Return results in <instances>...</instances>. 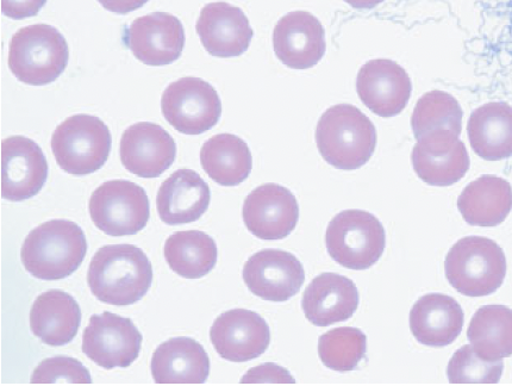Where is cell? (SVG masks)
Here are the masks:
<instances>
[{
    "label": "cell",
    "mask_w": 512,
    "mask_h": 386,
    "mask_svg": "<svg viewBox=\"0 0 512 386\" xmlns=\"http://www.w3.org/2000/svg\"><path fill=\"white\" fill-rule=\"evenodd\" d=\"M153 267L145 252L134 245L99 248L87 272V284L97 298L116 307L142 300L151 289Z\"/></svg>",
    "instance_id": "obj_1"
},
{
    "label": "cell",
    "mask_w": 512,
    "mask_h": 386,
    "mask_svg": "<svg viewBox=\"0 0 512 386\" xmlns=\"http://www.w3.org/2000/svg\"><path fill=\"white\" fill-rule=\"evenodd\" d=\"M316 143L324 160L337 170L365 166L377 147V130L364 112L351 104L329 108L316 128Z\"/></svg>",
    "instance_id": "obj_2"
},
{
    "label": "cell",
    "mask_w": 512,
    "mask_h": 386,
    "mask_svg": "<svg viewBox=\"0 0 512 386\" xmlns=\"http://www.w3.org/2000/svg\"><path fill=\"white\" fill-rule=\"evenodd\" d=\"M87 253L84 230L68 220H52L31 230L21 249V260L31 276L60 280L73 275Z\"/></svg>",
    "instance_id": "obj_3"
},
{
    "label": "cell",
    "mask_w": 512,
    "mask_h": 386,
    "mask_svg": "<svg viewBox=\"0 0 512 386\" xmlns=\"http://www.w3.org/2000/svg\"><path fill=\"white\" fill-rule=\"evenodd\" d=\"M445 272L449 284L461 295L489 296L503 285L507 258L497 242L483 236H467L449 249Z\"/></svg>",
    "instance_id": "obj_4"
},
{
    "label": "cell",
    "mask_w": 512,
    "mask_h": 386,
    "mask_svg": "<svg viewBox=\"0 0 512 386\" xmlns=\"http://www.w3.org/2000/svg\"><path fill=\"white\" fill-rule=\"evenodd\" d=\"M70 49L60 31L48 24L22 28L12 36L9 68L20 82L31 86L54 83L65 72Z\"/></svg>",
    "instance_id": "obj_5"
},
{
    "label": "cell",
    "mask_w": 512,
    "mask_h": 386,
    "mask_svg": "<svg viewBox=\"0 0 512 386\" xmlns=\"http://www.w3.org/2000/svg\"><path fill=\"white\" fill-rule=\"evenodd\" d=\"M326 245L337 264L349 270H367L383 257L385 229L382 222L367 211L345 210L330 221Z\"/></svg>",
    "instance_id": "obj_6"
},
{
    "label": "cell",
    "mask_w": 512,
    "mask_h": 386,
    "mask_svg": "<svg viewBox=\"0 0 512 386\" xmlns=\"http://www.w3.org/2000/svg\"><path fill=\"white\" fill-rule=\"evenodd\" d=\"M108 126L96 116L79 114L59 124L52 136L56 163L73 176H87L105 165L111 151Z\"/></svg>",
    "instance_id": "obj_7"
},
{
    "label": "cell",
    "mask_w": 512,
    "mask_h": 386,
    "mask_svg": "<svg viewBox=\"0 0 512 386\" xmlns=\"http://www.w3.org/2000/svg\"><path fill=\"white\" fill-rule=\"evenodd\" d=\"M90 215L95 226L115 238L145 229L151 205L145 189L129 180H110L92 193Z\"/></svg>",
    "instance_id": "obj_8"
},
{
    "label": "cell",
    "mask_w": 512,
    "mask_h": 386,
    "mask_svg": "<svg viewBox=\"0 0 512 386\" xmlns=\"http://www.w3.org/2000/svg\"><path fill=\"white\" fill-rule=\"evenodd\" d=\"M161 110L179 133L201 135L220 121L222 102L214 86L201 78L185 77L167 87Z\"/></svg>",
    "instance_id": "obj_9"
},
{
    "label": "cell",
    "mask_w": 512,
    "mask_h": 386,
    "mask_svg": "<svg viewBox=\"0 0 512 386\" xmlns=\"http://www.w3.org/2000/svg\"><path fill=\"white\" fill-rule=\"evenodd\" d=\"M142 334L133 321L105 311L93 315L83 335V351L106 370L128 367L139 358Z\"/></svg>",
    "instance_id": "obj_10"
},
{
    "label": "cell",
    "mask_w": 512,
    "mask_h": 386,
    "mask_svg": "<svg viewBox=\"0 0 512 386\" xmlns=\"http://www.w3.org/2000/svg\"><path fill=\"white\" fill-rule=\"evenodd\" d=\"M412 166L422 182L432 186H451L470 170V155L459 135L451 130H435L422 136L412 149Z\"/></svg>",
    "instance_id": "obj_11"
},
{
    "label": "cell",
    "mask_w": 512,
    "mask_h": 386,
    "mask_svg": "<svg viewBox=\"0 0 512 386\" xmlns=\"http://www.w3.org/2000/svg\"><path fill=\"white\" fill-rule=\"evenodd\" d=\"M123 42L142 64L166 66L183 53L185 30L176 16L154 12L136 18L124 29Z\"/></svg>",
    "instance_id": "obj_12"
},
{
    "label": "cell",
    "mask_w": 512,
    "mask_h": 386,
    "mask_svg": "<svg viewBox=\"0 0 512 386\" xmlns=\"http://www.w3.org/2000/svg\"><path fill=\"white\" fill-rule=\"evenodd\" d=\"M242 276L252 294L270 302L291 300L305 282L301 261L280 249H264L252 255Z\"/></svg>",
    "instance_id": "obj_13"
},
{
    "label": "cell",
    "mask_w": 512,
    "mask_h": 386,
    "mask_svg": "<svg viewBox=\"0 0 512 386\" xmlns=\"http://www.w3.org/2000/svg\"><path fill=\"white\" fill-rule=\"evenodd\" d=\"M210 340L221 358L231 363H246L267 351L271 331L254 311L233 309L217 317L210 329Z\"/></svg>",
    "instance_id": "obj_14"
},
{
    "label": "cell",
    "mask_w": 512,
    "mask_h": 386,
    "mask_svg": "<svg viewBox=\"0 0 512 386\" xmlns=\"http://www.w3.org/2000/svg\"><path fill=\"white\" fill-rule=\"evenodd\" d=\"M242 215L247 229L256 238L282 240L297 227L299 205L289 189L270 183L249 193Z\"/></svg>",
    "instance_id": "obj_15"
},
{
    "label": "cell",
    "mask_w": 512,
    "mask_h": 386,
    "mask_svg": "<svg viewBox=\"0 0 512 386\" xmlns=\"http://www.w3.org/2000/svg\"><path fill=\"white\" fill-rule=\"evenodd\" d=\"M46 155L37 143L24 136L2 142V197L10 202L27 201L39 193L48 178Z\"/></svg>",
    "instance_id": "obj_16"
},
{
    "label": "cell",
    "mask_w": 512,
    "mask_h": 386,
    "mask_svg": "<svg viewBox=\"0 0 512 386\" xmlns=\"http://www.w3.org/2000/svg\"><path fill=\"white\" fill-rule=\"evenodd\" d=\"M273 48L285 66L292 70H309L326 54V30L310 12H289L274 28Z\"/></svg>",
    "instance_id": "obj_17"
},
{
    "label": "cell",
    "mask_w": 512,
    "mask_h": 386,
    "mask_svg": "<svg viewBox=\"0 0 512 386\" xmlns=\"http://www.w3.org/2000/svg\"><path fill=\"white\" fill-rule=\"evenodd\" d=\"M358 95L373 114L393 117L407 108L412 84L407 71L397 62L376 59L360 68L357 78Z\"/></svg>",
    "instance_id": "obj_18"
},
{
    "label": "cell",
    "mask_w": 512,
    "mask_h": 386,
    "mask_svg": "<svg viewBox=\"0 0 512 386\" xmlns=\"http://www.w3.org/2000/svg\"><path fill=\"white\" fill-rule=\"evenodd\" d=\"M124 167L140 178H158L177 157V145L159 124L140 122L124 132L121 140Z\"/></svg>",
    "instance_id": "obj_19"
},
{
    "label": "cell",
    "mask_w": 512,
    "mask_h": 386,
    "mask_svg": "<svg viewBox=\"0 0 512 386\" xmlns=\"http://www.w3.org/2000/svg\"><path fill=\"white\" fill-rule=\"evenodd\" d=\"M196 28L205 51L217 58L245 54L254 35L245 12L224 2L205 5Z\"/></svg>",
    "instance_id": "obj_20"
},
{
    "label": "cell",
    "mask_w": 512,
    "mask_h": 386,
    "mask_svg": "<svg viewBox=\"0 0 512 386\" xmlns=\"http://www.w3.org/2000/svg\"><path fill=\"white\" fill-rule=\"evenodd\" d=\"M359 303V291L353 280L336 273H322L305 289L302 308L312 325L327 327L351 319Z\"/></svg>",
    "instance_id": "obj_21"
},
{
    "label": "cell",
    "mask_w": 512,
    "mask_h": 386,
    "mask_svg": "<svg viewBox=\"0 0 512 386\" xmlns=\"http://www.w3.org/2000/svg\"><path fill=\"white\" fill-rule=\"evenodd\" d=\"M211 201L209 185L192 170H178L161 184L156 208L160 220L170 226L196 222L206 213Z\"/></svg>",
    "instance_id": "obj_22"
},
{
    "label": "cell",
    "mask_w": 512,
    "mask_h": 386,
    "mask_svg": "<svg viewBox=\"0 0 512 386\" xmlns=\"http://www.w3.org/2000/svg\"><path fill=\"white\" fill-rule=\"evenodd\" d=\"M465 315L453 297L428 294L418 300L410 311V329L420 344L446 347L453 344L464 328Z\"/></svg>",
    "instance_id": "obj_23"
},
{
    "label": "cell",
    "mask_w": 512,
    "mask_h": 386,
    "mask_svg": "<svg viewBox=\"0 0 512 386\" xmlns=\"http://www.w3.org/2000/svg\"><path fill=\"white\" fill-rule=\"evenodd\" d=\"M151 371L156 384H203L208 381L210 359L198 341L180 336L156 348Z\"/></svg>",
    "instance_id": "obj_24"
},
{
    "label": "cell",
    "mask_w": 512,
    "mask_h": 386,
    "mask_svg": "<svg viewBox=\"0 0 512 386\" xmlns=\"http://www.w3.org/2000/svg\"><path fill=\"white\" fill-rule=\"evenodd\" d=\"M81 309L74 298L61 290L43 292L31 307L30 329L43 344L59 347L76 338Z\"/></svg>",
    "instance_id": "obj_25"
},
{
    "label": "cell",
    "mask_w": 512,
    "mask_h": 386,
    "mask_svg": "<svg viewBox=\"0 0 512 386\" xmlns=\"http://www.w3.org/2000/svg\"><path fill=\"white\" fill-rule=\"evenodd\" d=\"M458 209L471 226H499L512 210V186L501 177L485 174L461 192Z\"/></svg>",
    "instance_id": "obj_26"
},
{
    "label": "cell",
    "mask_w": 512,
    "mask_h": 386,
    "mask_svg": "<svg viewBox=\"0 0 512 386\" xmlns=\"http://www.w3.org/2000/svg\"><path fill=\"white\" fill-rule=\"evenodd\" d=\"M471 147L487 161L512 157V107L503 102L487 103L474 110L467 124Z\"/></svg>",
    "instance_id": "obj_27"
},
{
    "label": "cell",
    "mask_w": 512,
    "mask_h": 386,
    "mask_svg": "<svg viewBox=\"0 0 512 386\" xmlns=\"http://www.w3.org/2000/svg\"><path fill=\"white\" fill-rule=\"evenodd\" d=\"M203 170L217 184L237 186L252 172L251 149L239 136L218 134L206 141L201 149Z\"/></svg>",
    "instance_id": "obj_28"
},
{
    "label": "cell",
    "mask_w": 512,
    "mask_h": 386,
    "mask_svg": "<svg viewBox=\"0 0 512 386\" xmlns=\"http://www.w3.org/2000/svg\"><path fill=\"white\" fill-rule=\"evenodd\" d=\"M467 338L480 358L489 361L512 356V309L491 304L480 308L468 327Z\"/></svg>",
    "instance_id": "obj_29"
},
{
    "label": "cell",
    "mask_w": 512,
    "mask_h": 386,
    "mask_svg": "<svg viewBox=\"0 0 512 386\" xmlns=\"http://www.w3.org/2000/svg\"><path fill=\"white\" fill-rule=\"evenodd\" d=\"M165 259L171 270L186 279L203 278L217 263L214 239L199 230L174 233L166 240Z\"/></svg>",
    "instance_id": "obj_30"
},
{
    "label": "cell",
    "mask_w": 512,
    "mask_h": 386,
    "mask_svg": "<svg viewBox=\"0 0 512 386\" xmlns=\"http://www.w3.org/2000/svg\"><path fill=\"white\" fill-rule=\"evenodd\" d=\"M464 112L453 96L443 91H432L420 98L411 117V128L415 138L435 132L451 130L460 135Z\"/></svg>",
    "instance_id": "obj_31"
},
{
    "label": "cell",
    "mask_w": 512,
    "mask_h": 386,
    "mask_svg": "<svg viewBox=\"0 0 512 386\" xmlns=\"http://www.w3.org/2000/svg\"><path fill=\"white\" fill-rule=\"evenodd\" d=\"M367 338L358 328L340 327L318 340V356L324 366L336 372H351L365 358Z\"/></svg>",
    "instance_id": "obj_32"
},
{
    "label": "cell",
    "mask_w": 512,
    "mask_h": 386,
    "mask_svg": "<svg viewBox=\"0 0 512 386\" xmlns=\"http://www.w3.org/2000/svg\"><path fill=\"white\" fill-rule=\"evenodd\" d=\"M503 369L502 360L480 358L472 345H466L449 360L447 377L451 384H497L501 381Z\"/></svg>",
    "instance_id": "obj_33"
},
{
    "label": "cell",
    "mask_w": 512,
    "mask_h": 386,
    "mask_svg": "<svg viewBox=\"0 0 512 386\" xmlns=\"http://www.w3.org/2000/svg\"><path fill=\"white\" fill-rule=\"evenodd\" d=\"M31 384H91L89 370L79 360L71 357H54L43 360L36 367Z\"/></svg>",
    "instance_id": "obj_34"
},
{
    "label": "cell",
    "mask_w": 512,
    "mask_h": 386,
    "mask_svg": "<svg viewBox=\"0 0 512 386\" xmlns=\"http://www.w3.org/2000/svg\"><path fill=\"white\" fill-rule=\"evenodd\" d=\"M242 384H260V383H276V384H295V378L291 373L282 366L267 363L256 366L247 372V375L241 379Z\"/></svg>",
    "instance_id": "obj_35"
},
{
    "label": "cell",
    "mask_w": 512,
    "mask_h": 386,
    "mask_svg": "<svg viewBox=\"0 0 512 386\" xmlns=\"http://www.w3.org/2000/svg\"><path fill=\"white\" fill-rule=\"evenodd\" d=\"M46 3L47 0H2V12L11 20H26L39 14Z\"/></svg>",
    "instance_id": "obj_36"
},
{
    "label": "cell",
    "mask_w": 512,
    "mask_h": 386,
    "mask_svg": "<svg viewBox=\"0 0 512 386\" xmlns=\"http://www.w3.org/2000/svg\"><path fill=\"white\" fill-rule=\"evenodd\" d=\"M98 2L105 10L117 15H127L142 8L149 0H98Z\"/></svg>",
    "instance_id": "obj_37"
},
{
    "label": "cell",
    "mask_w": 512,
    "mask_h": 386,
    "mask_svg": "<svg viewBox=\"0 0 512 386\" xmlns=\"http://www.w3.org/2000/svg\"><path fill=\"white\" fill-rule=\"evenodd\" d=\"M345 2L354 9L368 10L376 8V6L382 4L384 0H345Z\"/></svg>",
    "instance_id": "obj_38"
}]
</instances>
